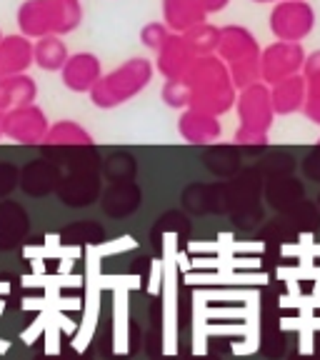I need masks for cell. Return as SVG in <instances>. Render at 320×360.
Returning <instances> with one entry per match:
<instances>
[{
  "label": "cell",
  "instance_id": "6da1fadb",
  "mask_svg": "<svg viewBox=\"0 0 320 360\" xmlns=\"http://www.w3.org/2000/svg\"><path fill=\"white\" fill-rule=\"evenodd\" d=\"M6 130L18 141H38L43 135V115L38 110H15L6 118Z\"/></svg>",
  "mask_w": 320,
  "mask_h": 360
},
{
  "label": "cell",
  "instance_id": "7a4b0ae2",
  "mask_svg": "<svg viewBox=\"0 0 320 360\" xmlns=\"http://www.w3.org/2000/svg\"><path fill=\"white\" fill-rule=\"evenodd\" d=\"M186 123H193V128H183L186 138H193V141H203V138H213L218 135V125H215L213 118H203V115H188Z\"/></svg>",
  "mask_w": 320,
  "mask_h": 360
}]
</instances>
